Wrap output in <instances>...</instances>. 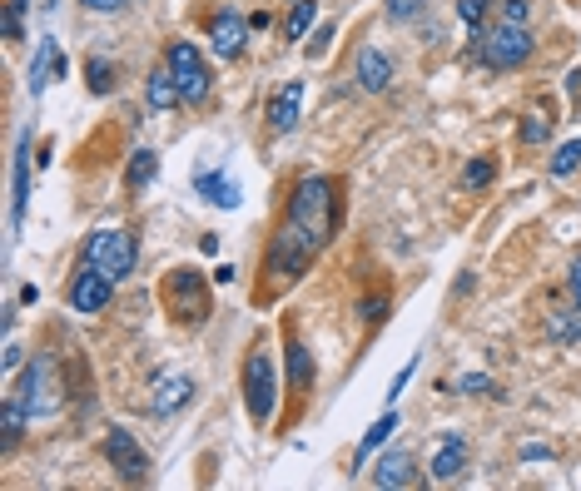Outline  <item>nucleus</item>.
Instances as JSON below:
<instances>
[{
    "mask_svg": "<svg viewBox=\"0 0 581 491\" xmlns=\"http://www.w3.org/2000/svg\"><path fill=\"white\" fill-rule=\"evenodd\" d=\"M145 100H149V110H154V115H164V110H174V105H179V85H174V75H169V65L149 75Z\"/></svg>",
    "mask_w": 581,
    "mask_h": 491,
    "instance_id": "nucleus-19",
    "label": "nucleus"
},
{
    "mask_svg": "<svg viewBox=\"0 0 581 491\" xmlns=\"http://www.w3.org/2000/svg\"><path fill=\"white\" fill-rule=\"evenodd\" d=\"M333 229H338L333 184L313 179V174L298 179V189H293V199H289V219H284V229L274 234V248H269V273L298 278L308 268V258L333 239Z\"/></svg>",
    "mask_w": 581,
    "mask_h": 491,
    "instance_id": "nucleus-1",
    "label": "nucleus"
},
{
    "mask_svg": "<svg viewBox=\"0 0 581 491\" xmlns=\"http://www.w3.org/2000/svg\"><path fill=\"white\" fill-rule=\"evenodd\" d=\"M25 199H30V134H20V144H15V199H10V224L15 229L25 219Z\"/></svg>",
    "mask_w": 581,
    "mask_h": 491,
    "instance_id": "nucleus-15",
    "label": "nucleus"
},
{
    "mask_svg": "<svg viewBox=\"0 0 581 491\" xmlns=\"http://www.w3.org/2000/svg\"><path fill=\"white\" fill-rule=\"evenodd\" d=\"M457 392H492V377H482V372H467V377L457 382Z\"/></svg>",
    "mask_w": 581,
    "mask_h": 491,
    "instance_id": "nucleus-31",
    "label": "nucleus"
},
{
    "mask_svg": "<svg viewBox=\"0 0 581 491\" xmlns=\"http://www.w3.org/2000/svg\"><path fill=\"white\" fill-rule=\"evenodd\" d=\"M572 303H577V313H581V258L572 263Z\"/></svg>",
    "mask_w": 581,
    "mask_h": 491,
    "instance_id": "nucleus-37",
    "label": "nucleus"
},
{
    "mask_svg": "<svg viewBox=\"0 0 581 491\" xmlns=\"http://www.w3.org/2000/svg\"><path fill=\"white\" fill-rule=\"evenodd\" d=\"M30 0H5V40H20V10Z\"/></svg>",
    "mask_w": 581,
    "mask_h": 491,
    "instance_id": "nucleus-29",
    "label": "nucleus"
},
{
    "mask_svg": "<svg viewBox=\"0 0 581 491\" xmlns=\"http://www.w3.org/2000/svg\"><path fill=\"white\" fill-rule=\"evenodd\" d=\"M149 392H154V397H149V412H154V417H174L179 407H189L194 377H184V372H159Z\"/></svg>",
    "mask_w": 581,
    "mask_h": 491,
    "instance_id": "nucleus-10",
    "label": "nucleus"
},
{
    "mask_svg": "<svg viewBox=\"0 0 581 491\" xmlns=\"http://www.w3.org/2000/svg\"><path fill=\"white\" fill-rule=\"evenodd\" d=\"M557 120V115H542V110H532V115H527V120H522V139H527V144H542V139H547V124Z\"/></svg>",
    "mask_w": 581,
    "mask_h": 491,
    "instance_id": "nucleus-28",
    "label": "nucleus"
},
{
    "mask_svg": "<svg viewBox=\"0 0 581 491\" xmlns=\"http://www.w3.org/2000/svg\"><path fill=\"white\" fill-rule=\"evenodd\" d=\"M45 5H55V0H45Z\"/></svg>",
    "mask_w": 581,
    "mask_h": 491,
    "instance_id": "nucleus-40",
    "label": "nucleus"
},
{
    "mask_svg": "<svg viewBox=\"0 0 581 491\" xmlns=\"http://www.w3.org/2000/svg\"><path fill=\"white\" fill-rule=\"evenodd\" d=\"M154 174H159V154H154V149H135L130 164H125V189L140 194V189L154 184Z\"/></svg>",
    "mask_w": 581,
    "mask_h": 491,
    "instance_id": "nucleus-20",
    "label": "nucleus"
},
{
    "mask_svg": "<svg viewBox=\"0 0 581 491\" xmlns=\"http://www.w3.org/2000/svg\"><path fill=\"white\" fill-rule=\"evenodd\" d=\"M289 387L293 392H308L313 387V353L303 343H289Z\"/></svg>",
    "mask_w": 581,
    "mask_h": 491,
    "instance_id": "nucleus-21",
    "label": "nucleus"
},
{
    "mask_svg": "<svg viewBox=\"0 0 581 491\" xmlns=\"http://www.w3.org/2000/svg\"><path fill=\"white\" fill-rule=\"evenodd\" d=\"M298 105H303V85L289 80V85L274 95V105H269V124H274V134H289L293 124H298Z\"/></svg>",
    "mask_w": 581,
    "mask_h": 491,
    "instance_id": "nucleus-16",
    "label": "nucleus"
},
{
    "mask_svg": "<svg viewBox=\"0 0 581 491\" xmlns=\"http://www.w3.org/2000/svg\"><path fill=\"white\" fill-rule=\"evenodd\" d=\"M462 467H467V437L462 432H447L442 447L433 452V477L437 482H452V477H462Z\"/></svg>",
    "mask_w": 581,
    "mask_h": 491,
    "instance_id": "nucleus-14",
    "label": "nucleus"
},
{
    "mask_svg": "<svg viewBox=\"0 0 581 491\" xmlns=\"http://www.w3.org/2000/svg\"><path fill=\"white\" fill-rule=\"evenodd\" d=\"M388 15L393 20H413V15H423V0H388Z\"/></svg>",
    "mask_w": 581,
    "mask_h": 491,
    "instance_id": "nucleus-30",
    "label": "nucleus"
},
{
    "mask_svg": "<svg viewBox=\"0 0 581 491\" xmlns=\"http://www.w3.org/2000/svg\"><path fill=\"white\" fill-rule=\"evenodd\" d=\"M527 55H532V35H527V25H512V20H502L497 30H487L477 40V60L487 70H517Z\"/></svg>",
    "mask_w": 581,
    "mask_h": 491,
    "instance_id": "nucleus-3",
    "label": "nucleus"
},
{
    "mask_svg": "<svg viewBox=\"0 0 581 491\" xmlns=\"http://www.w3.org/2000/svg\"><path fill=\"white\" fill-rule=\"evenodd\" d=\"M20 368V348L15 343H5V372H15Z\"/></svg>",
    "mask_w": 581,
    "mask_h": 491,
    "instance_id": "nucleus-38",
    "label": "nucleus"
},
{
    "mask_svg": "<svg viewBox=\"0 0 581 491\" xmlns=\"http://www.w3.org/2000/svg\"><path fill=\"white\" fill-rule=\"evenodd\" d=\"M135 258H140V248H135V234H125V229H95L85 244V263H95L115 283L135 273Z\"/></svg>",
    "mask_w": 581,
    "mask_h": 491,
    "instance_id": "nucleus-2",
    "label": "nucleus"
},
{
    "mask_svg": "<svg viewBox=\"0 0 581 491\" xmlns=\"http://www.w3.org/2000/svg\"><path fill=\"white\" fill-rule=\"evenodd\" d=\"M25 422H30L25 402H20V397H5V407H0V452H15V447H20Z\"/></svg>",
    "mask_w": 581,
    "mask_h": 491,
    "instance_id": "nucleus-17",
    "label": "nucleus"
},
{
    "mask_svg": "<svg viewBox=\"0 0 581 491\" xmlns=\"http://www.w3.org/2000/svg\"><path fill=\"white\" fill-rule=\"evenodd\" d=\"M244 402H249V417H254V422H269V417H274L279 372H274V358H269L264 348H254L249 363H244Z\"/></svg>",
    "mask_w": 581,
    "mask_h": 491,
    "instance_id": "nucleus-4",
    "label": "nucleus"
},
{
    "mask_svg": "<svg viewBox=\"0 0 581 491\" xmlns=\"http://www.w3.org/2000/svg\"><path fill=\"white\" fill-rule=\"evenodd\" d=\"M567 95H572V105L581 110V70H572V75H567Z\"/></svg>",
    "mask_w": 581,
    "mask_h": 491,
    "instance_id": "nucleus-36",
    "label": "nucleus"
},
{
    "mask_svg": "<svg viewBox=\"0 0 581 491\" xmlns=\"http://www.w3.org/2000/svg\"><path fill=\"white\" fill-rule=\"evenodd\" d=\"M313 15H318V0H293V15H289V40H303V35H308V25H313Z\"/></svg>",
    "mask_w": 581,
    "mask_h": 491,
    "instance_id": "nucleus-24",
    "label": "nucleus"
},
{
    "mask_svg": "<svg viewBox=\"0 0 581 491\" xmlns=\"http://www.w3.org/2000/svg\"><path fill=\"white\" fill-rule=\"evenodd\" d=\"M194 194H204L214 209H239V184L229 179V174H219V169H209V174H194Z\"/></svg>",
    "mask_w": 581,
    "mask_h": 491,
    "instance_id": "nucleus-13",
    "label": "nucleus"
},
{
    "mask_svg": "<svg viewBox=\"0 0 581 491\" xmlns=\"http://www.w3.org/2000/svg\"><path fill=\"white\" fill-rule=\"evenodd\" d=\"M413 368H418V363H408V368H403L398 377H393V387H388V402H393V397H398V392H403V387L413 382Z\"/></svg>",
    "mask_w": 581,
    "mask_h": 491,
    "instance_id": "nucleus-34",
    "label": "nucleus"
},
{
    "mask_svg": "<svg viewBox=\"0 0 581 491\" xmlns=\"http://www.w3.org/2000/svg\"><path fill=\"white\" fill-rule=\"evenodd\" d=\"M110 293H115V278H105L95 263H85L75 273V283H70V308L75 313H100L110 303Z\"/></svg>",
    "mask_w": 581,
    "mask_h": 491,
    "instance_id": "nucleus-9",
    "label": "nucleus"
},
{
    "mask_svg": "<svg viewBox=\"0 0 581 491\" xmlns=\"http://www.w3.org/2000/svg\"><path fill=\"white\" fill-rule=\"evenodd\" d=\"M413 482V457L408 452H388L383 462H378V472H373V487H408Z\"/></svg>",
    "mask_w": 581,
    "mask_h": 491,
    "instance_id": "nucleus-18",
    "label": "nucleus"
},
{
    "mask_svg": "<svg viewBox=\"0 0 581 491\" xmlns=\"http://www.w3.org/2000/svg\"><path fill=\"white\" fill-rule=\"evenodd\" d=\"M577 164H581V139H567V144L552 154V179H567Z\"/></svg>",
    "mask_w": 581,
    "mask_h": 491,
    "instance_id": "nucleus-25",
    "label": "nucleus"
},
{
    "mask_svg": "<svg viewBox=\"0 0 581 491\" xmlns=\"http://www.w3.org/2000/svg\"><path fill=\"white\" fill-rule=\"evenodd\" d=\"M363 318H368V323H383V298H368V303H363Z\"/></svg>",
    "mask_w": 581,
    "mask_h": 491,
    "instance_id": "nucleus-35",
    "label": "nucleus"
},
{
    "mask_svg": "<svg viewBox=\"0 0 581 491\" xmlns=\"http://www.w3.org/2000/svg\"><path fill=\"white\" fill-rule=\"evenodd\" d=\"M502 20H512V25H527V0H502Z\"/></svg>",
    "mask_w": 581,
    "mask_h": 491,
    "instance_id": "nucleus-32",
    "label": "nucleus"
},
{
    "mask_svg": "<svg viewBox=\"0 0 581 491\" xmlns=\"http://www.w3.org/2000/svg\"><path fill=\"white\" fill-rule=\"evenodd\" d=\"M244 30H249V20H244V15L219 10V15L209 20V45H214L219 55H239V50H244Z\"/></svg>",
    "mask_w": 581,
    "mask_h": 491,
    "instance_id": "nucleus-11",
    "label": "nucleus"
},
{
    "mask_svg": "<svg viewBox=\"0 0 581 491\" xmlns=\"http://www.w3.org/2000/svg\"><path fill=\"white\" fill-rule=\"evenodd\" d=\"M393 432H398V412H388V417H378V422H373V427L363 432V447L353 452V462H363L368 452H378V447H383V442H388Z\"/></svg>",
    "mask_w": 581,
    "mask_h": 491,
    "instance_id": "nucleus-22",
    "label": "nucleus"
},
{
    "mask_svg": "<svg viewBox=\"0 0 581 491\" xmlns=\"http://www.w3.org/2000/svg\"><path fill=\"white\" fill-rule=\"evenodd\" d=\"M492 174H497L492 159H467V164H462V189H487Z\"/></svg>",
    "mask_w": 581,
    "mask_h": 491,
    "instance_id": "nucleus-23",
    "label": "nucleus"
},
{
    "mask_svg": "<svg viewBox=\"0 0 581 491\" xmlns=\"http://www.w3.org/2000/svg\"><path fill=\"white\" fill-rule=\"evenodd\" d=\"M85 10H95V15H110V10H125L130 0H80Z\"/></svg>",
    "mask_w": 581,
    "mask_h": 491,
    "instance_id": "nucleus-33",
    "label": "nucleus"
},
{
    "mask_svg": "<svg viewBox=\"0 0 581 491\" xmlns=\"http://www.w3.org/2000/svg\"><path fill=\"white\" fill-rule=\"evenodd\" d=\"M15 397L25 402L30 417H50V412H60V402H65V397H60V377H55V363H50L45 353H35V363L25 368Z\"/></svg>",
    "mask_w": 581,
    "mask_h": 491,
    "instance_id": "nucleus-5",
    "label": "nucleus"
},
{
    "mask_svg": "<svg viewBox=\"0 0 581 491\" xmlns=\"http://www.w3.org/2000/svg\"><path fill=\"white\" fill-rule=\"evenodd\" d=\"M169 308H174L179 323H204L209 318V298H204L199 273H189V268H174L169 273Z\"/></svg>",
    "mask_w": 581,
    "mask_h": 491,
    "instance_id": "nucleus-7",
    "label": "nucleus"
},
{
    "mask_svg": "<svg viewBox=\"0 0 581 491\" xmlns=\"http://www.w3.org/2000/svg\"><path fill=\"white\" fill-rule=\"evenodd\" d=\"M358 85L368 95H383L393 85V60L383 50H358Z\"/></svg>",
    "mask_w": 581,
    "mask_h": 491,
    "instance_id": "nucleus-12",
    "label": "nucleus"
},
{
    "mask_svg": "<svg viewBox=\"0 0 581 491\" xmlns=\"http://www.w3.org/2000/svg\"><path fill=\"white\" fill-rule=\"evenodd\" d=\"M105 457H110V467H115L125 482H145V477H149L145 447H140V442H135V432H125V427H115V432L105 437Z\"/></svg>",
    "mask_w": 581,
    "mask_h": 491,
    "instance_id": "nucleus-8",
    "label": "nucleus"
},
{
    "mask_svg": "<svg viewBox=\"0 0 581 491\" xmlns=\"http://www.w3.org/2000/svg\"><path fill=\"white\" fill-rule=\"evenodd\" d=\"M85 75H90V95H110V85H115L110 80V60H90Z\"/></svg>",
    "mask_w": 581,
    "mask_h": 491,
    "instance_id": "nucleus-27",
    "label": "nucleus"
},
{
    "mask_svg": "<svg viewBox=\"0 0 581 491\" xmlns=\"http://www.w3.org/2000/svg\"><path fill=\"white\" fill-rule=\"evenodd\" d=\"M214 283H234V263H219L214 268Z\"/></svg>",
    "mask_w": 581,
    "mask_h": 491,
    "instance_id": "nucleus-39",
    "label": "nucleus"
},
{
    "mask_svg": "<svg viewBox=\"0 0 581 491\" xmlns=\"http://www.w3.org/2000/svg\"><path fill=\"white\" fill-rule=\"evenodd\" d=\"M457 15L472 25V35H477V40L487 35V0H457Z\"/></svg>",
    "mask_w": 581,
    "mask_h": 491,
    "instance_id": "nucleus-26",
    "label": "nucleus"
},
{
    "mask_svg": "<svg viewBox=\"0 0 581 491\" xmlns=\"http://www.w3.org/2000/svg\"><path fill=\"white\" fill-rule=\"evenodd\" d=\"M169 75H174L184 105L209 100V65H204V55H199L189 40H174V45H169Z\"/></svg>",
    "mask_w": 581,
    "mask_h": 491,
    "instance_id": "nucleus-6",
    "label": "nucleus"
}]
</instances>
